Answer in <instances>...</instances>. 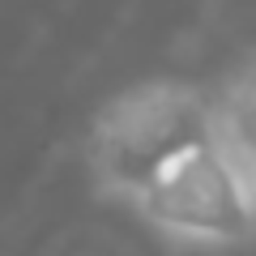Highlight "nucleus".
<instances>
[{
    "label": "nucleus",
    "instance_id": "1",
    "mask_svg": "<svg viewBox=\"0 0 256 256\" xmlns=\"http://www.w3.org/2000/svg\"><path fill=\"white\" fill-rule=\"evenodd\" d=\"M210 137V98L188 82H141L98 111L86 162L107 201L132 205L166 166Z\"/></svg>",
    "mask_w": 256,
    "mask_h": 256
},
{
    "label": "nucleus",
    "instance_id": "2",
    "mask_svg": "<svg viewBox=\"0 0 256 256\" xmlns=\"http://www.w3.org/2000/svg\"><path fill=\"white\" fill-rule=\"evenodd\" d=\"M252 192L256 180L239 175L205 137L175 158L132 201V210L175 244L239 248L252 239Z\"/></svg>",
    "mask_w": 256,
    "mask_h": 256
}]
</instances>
